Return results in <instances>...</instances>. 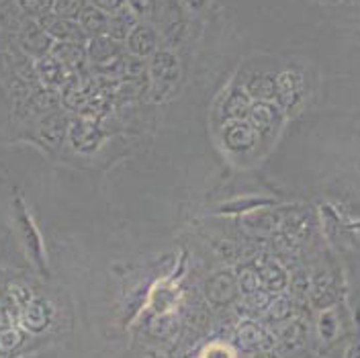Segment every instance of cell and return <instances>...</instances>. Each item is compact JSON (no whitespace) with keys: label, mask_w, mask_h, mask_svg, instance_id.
<instances>
[{"label":"cell","mask_w":360,"mask_h":358,"mask_svg":"<svg viewBox=\"0 0 360 358\" xmlns=\"http://www.w3.org/2000/svg\"><path fill=\"white\" fill-rule=\"evenodd\" d=\"M78 23H80L82 31H84L89 37H98V35H107V29H109V15L89 2V4L84 6V11L78 15Z\"/></svg>","instance_id":"8"},{"label":"cell","mask_w":360,"mask_h":358,"mask_svg":"<svg viewBox=\"0 0 360 358\" xmlns=\"http://www.w3.org/2000/svg\"><path fill=\"white\" fill-rule=\"evenodd\" d=\"M240 287L244 289L246 293L254 291L256 287H258V283H256V276L250 272V270H244L242 274H240Z\"/></svg>","instance_id":"22"},{"label":"cell","mask_w":360,"mask_h":358,"mask_svg":"<svg viewBox=\"0 0 360 358\" xmlns=\"http://www.w3.org/2000/svg\"><path fill=\"white\" fill-rule=\"evenodd\" d=\"M49 317H51V309L45 305L44 301H35V303H31V305L27 307V312L22 315V321H25V326H27L29 330L41 332L45 326H47Z\"/></svg>","instance_id":"13"},{"label":"cell","mask_w":360,"mask_h":358,"mask_svg":"<svg viewBox=\"0 0 360 358\" xmlns=\"http://www.w3.org/2000/svg\"><path fill=\"white\" fill-rule=\"evenodd\" d=\"M238 338L244 346H260L262 344V332L254 324H242Z\"/></svg>","instance_id":"17"},{"label":"cell","mask_w":360,"mask_h":358,"mask_svg":"<svg viewBox=\"0 0 360 358\" xmlns=\"http://www.w3.org/2000/svg\"><path fill=\"white\" fill-rule=\"evenodd\" d=\"M148 76L154 84V96L162 98L166 96V89H174L180 78V62L172 51L156 49L150 56L148 64Z\"/></svg>","instance_id":"1"},{"label":"cell","mask_w":360,"mask_h":358,"mask_svg":"<svg viewBox=\"0 0 360 358\" xmlns=\"http://www.w3.org/2000/svg\"><path fill=\"white\" fill-rule=\"evenodd\" d=\"M137 23H139V19L135 17L134 11L129 6H123L121 11L112 13L111 17H109L107 35H111L112 39H117V41H125Z\"/></svg>","instance_id":"10"},{"label":"cell","mask_w":360,"mask_h":358,"mask_svg":"<svg viewBox=\"0 0 360 358\" xmlns=\"http://www.w3.org/2000/svg\"><path fill=\"white\" fill-rule=\"evenodd\" d=\"M21 6L31 13V15H44L49 13V8H53V0H21Z\"/></svg>","instance_id":"18"},{"label":"cell","mask_w":360,"mask_h":358,"mask_svg":"<svg viewBox=\"0 0 360 358\" xmlns=\"http://www.w3.org/2000/svg\"><path fill=\"white\" fill-rule=\"evenodd\" d=\"M37 72L47 87H58L66 82V66L56 56H44L37 64Z\"/></svg>","instance_id":"12"},{"label":"cell","mask_w":360,"mask_h":358,"mask_svg":"<svg viewBox=\"0 0 360 358\" xmlns=\"http://www.w3.org/2000/svg\"><path fill=\"white\" fill-rule=\"evenodd\" d=\"M89 58L96 64H107L115 58L121 56V41L112 39L111 35H98V37H92L86 49Z\"/></svg>","instance_id":"7"},{"label":"cell","mask_w":360,"mask_h":358,"mask_svg":"<svg viewBox=\"0 0 360 358\" xmlns=\"http://www.w3.org/2000/svg\"><path fill=\"white\" fill-rule=\"evenodd\" d=\"M221 137H224L225 148L229 152H236V154L248 152L254 146V141H256L254 129L248 123H242L240 119H231L229 123H225Z\"/></svg>","instance_id":"4"},{"label":"cell","mask_w":360,"mask_h":358,"mask_svg":"<svg viewBox=\"0 0 360 358\" xmlns=\"http://www.w3.org/2000/svg\"><path fill=\"white\" fill-rule=\"evenodd\" d=\"M283 272L278 269H264V272H262V281L269 285L270 289H276V287H283Z\"/></svg>","instance_id":"21"},{"label":"cell","mask_w":360,"mask_h":358,"mask_svg":"<svg viewBox=\"0 0 360 358\" xmlns=\"http://www.w3.org/2000/svg\"><path fill=\"white\" fill-rule=\"evenodd\" d=\"M39 25L45 29V33L51 37V39H58V41H80L86 37V33L82 31L78 19H68L62 17L58 13H44L39 17Z\"/></svg>","instance_id":"2"},{"label":"cell","mask_w":360,"mask_h":358,"mask_svg":"<svg viewBox=\"0 0 360 358\" xmlns=\"http://www.w3.org/2000/svg\"><path fill=\"white\" fill-rule=\"evenodd\" d=\"M90 4L105 11L107 15H112V13L121 11L123 6H127V0H90Z\"/></svg>","instance_id":"20"},{"label":"cell","mask_w":360,"mask_h":358,"mask_svg":"<svg viewBox=\"0 0 360 358\" xmlns=\"http://www.w3.org/2000/svg\"><path fill=\"white\" fill-rule=\"evenodd\" d=\"M90 0H53V13L68 17V19H78V15L84 11V6Z\"/></svg>","instance_id":"15"},{"label":"cell","mask_w":360,"mask_h":358,"mask_svg":"<svg viewBox=\"0 0 360 358\" xmlns=\"http://www.w3.org/2000/svg\"><path fill=\"white\" fill-rule=\"evenodd\" d=\"M233 295H236V281L229 272L211 274L205 281V297L215 305H224L227 301H231Z\"/></svg>","instance_id":"5"},{"label":"cell","mask_w":360,"mask_h":358,"mask_svg":"<svg viewBox=\"0 0 360 358\" xmlns=\"http://www.w3.org/2000/svg\"><path fill=\"white\" fill-rule=\"evenodd\" d=\"M248 113V94L242 90H233L224 103L225 119H242Z\"/></svg>","instance_id":"14"},{"label":"cell","mask_w":360,"mask_h":358,"mask_svg":"<svg viewBox=\"0 0 360 358\" xmlns=\"http://www.w3.org/2000/svg\"><path fill=\"white\" fill-rule=\"evenodd\" d=\"M127 6L134 11L137 19H148V17H152L154 0H127Z\"/></svg>","instance_id":"19"},{"label":"cell","mask_w":360,"mask_h":358,"mask_svg":"<svg viewBox=\"0 0 360 358\" xmlns=\"http://www.w3.org/2000/svg\"><path fill=\"white\" fill-rule=\"evenodd\" d=\"M21 47L31 56H45L51 49V37L39 23H27L21 31Z\"/></svg>","instance_id":"6"},{"label":"cell","mask_w":360,"mask_h":358,"mask_svg":"<svg viewBox=\"0 0 360 358\" xmlns=\"http://www.w3.org/2000/svg\"><path fill=\"white\" fill-rule=\"evenodd\" d=\"M125 41H127V49H129L131 56L146 60L158 49V33L152 25L139 21L131 29V33H129V37Z\"/></svg>","instance_id":"3"},{"label":"cell","mask_w":360,"mask_h":358,"mask_svg":"<svg viewBox=\"0 0 360 358\" xmlns=\"http://www.w3.org/2000/svg\"><path fill=\"white\" fill-rule=\"evenodd\" d=\"M53 56L66 68L78 70L80 66H84V58L89 53H86V49L82 47L80 41H60L53 47Z\"/></svg>","instance_id":"11"},{"label":"cell","mask_w":360,"mask_h":358,"mask_svg":"<svg viewBox=\"0 0 360 358\" xmlns=\"http://www.w3.org/2000/svg\"><path fill=\"white\" fill-rule=\"evenodd\" d=\"M250 117H252V123H254L256 127L264 129V127H269L270 123L274 121L276 113H274V109H272L270 105H266V103H260V105H256V107L250 111Z\"/></svg>","instance_id":"16"},{"label":"cell","mask_w":360,"mask_h":358,"mask_svg":"<svg viewBox=\"0 0 360 358\" xmlns=\"http://www.w3.org/2000/svg\"><path fill=\"white\" fill-rule=\"evenodd\" d=\"M70 139H72V143H74L78 150L90 152V150H94V148L101 143L103 132H101L96 125L89 123V121H76V123L72 125V129H70Z\"/></svg>","instance_id":"9"}]
</instances>
